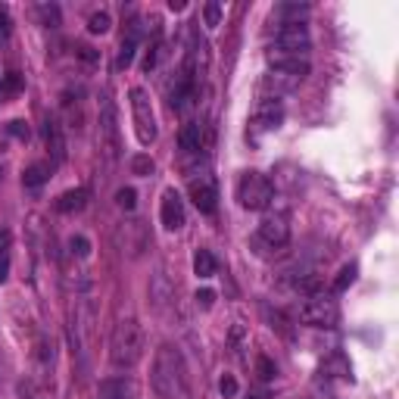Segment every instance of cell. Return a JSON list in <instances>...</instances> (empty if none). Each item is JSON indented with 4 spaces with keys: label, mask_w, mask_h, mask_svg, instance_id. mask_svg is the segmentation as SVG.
I'll use <instances>...</instances> for the list:
<instances>
[{
    "label": "cell",
    "mask_w": 399,
    "mask_h": 399,
    "mask_svg": "<svg viewBox=\"0 0 399 399\" xmlns=\"http://www.w3.org/2000/svg\"><path fill=\"white\" fill-rule=\"evenodd\" d=\"M150 384L156 390V396L162 399H175L184 387V362L181 353L175 347H159L153 359V374H150Z\"/></svg>",
    "instance_id": "7a4b0ae2"
},
{
    "label": "cell",
    "mask_w": 399,
    "mask_h": 399,
    "mask_svg": "<svg viewBox=\"0 0 399 399\" xmlns=\"http://www.w3.org/2000/svg\"><path fill=\"white\" fill-rule=\"evenodd\" d=\"M191 200H193V206H197L200 213L213 215L215 206H218V187H215L213 178H209V175L193 178V181H191Z\"/></svg>",
    "instance_id": "7c38bea8"
},
{
    "label": "cell",
    "mask_w": 399,
    "mask_h": 399,
    "mask_svg": "<svg viewBox=\"0 0 399 399\" xmlns=\"http://www.w3.org/2000/svg\"><path fill=\"white\" fill-rule=\"evenodd\" d=\"M137 41H140V35H137V28L131 26V28H128V35H125V38H122V44H119V57H116V66H119V69H128L131 62H135Z\"/></svg>",
    "instance_id": "ac0fdd59"
},
{
    "label": "cell",
    "mask_w": 399,
    "mask_h": 399,
    "mask_svg": "<svg viewBox=\"0 0 399 399\" xmlns=\"http://www.w3.org/2000/svg\"><path fill=\"white\" fill-rule=\"evenodd\" d=\"M10 135L19 140H28V125L26 122H10Z\"/></svg>",
    "instance_id": "e575fe53"
},
{
    "label": "cell",
    "mask_w": 399,
    "mask_h": 399,
    "mask_svg": "<svg viewBox=\"0 0 399 399\" xmlns=\"http://www.w3.org/2000/svg\"><path fill=\"white\" fill-rule=\"evenodd\" d=\"M218 390H222V396H237V378H234V374H222V381H218Z\"/></svg>",
    "instance_id": "1f68e13d"
},
{
    "label": "cell",
    "mask_w": 399,
    "mask_h": 399,
    "mask_svg": "<svg viewBox=\"0 0 399 399\" xmlns=\"http://www.w3.org/2000/svg\"><path fill=\"white\" fill-rule=\"evenodd\" d=\"M131 172H135V175H140V178H147V175L153 172V159H150V156H144V153L135 156V159H131Z\"/></svg>",
    "instance_id": "4dcf8cb0"
},
{
    "label": "cell",
    "mask_w": 399,
    "mask_h": 399,
    "mask_svg": "<svg viewBox=\"0 0 399 399\" xmlns=\"http://www.w3.org/2000/svg\"><path fill=\"white\" fill-rule=\"evenodd\" d=\"M22 91V75L19 72H6L4 82H0V97H6V94H19Z\"/></svg>",
    "instance_id": "d4e9b609"
},
{
    "label": "cell",
    "mask_w": 399,
    "mask_h": 399,
    "mask_svg": "<svg viewBox=\"0 0 399 399\" xmlns=\"http://www.w3.org/2000/svg\"><path fill=\"white\" fill-rule=\"evenodd\" d=\"M259 240L269 244L271 249H284L291 244V222L284 213H269L259 222Z\"/></svg>",
    "instance_id": "9c48e42d"
},
{
    "label": "cell",
    "mask_w": 399,
    "mask_h": 399,
    "mask_svg": "<svg viewBox=\"0 0 399 399\" xmlns=\"http://www.w3.org/2000/svg\"><path fill=\"white\" fill-rule=\"evenodd\" d=\"M193 300H197V306L209 309V306L215 303V293H213V291H197V296H193Z\"/></svg>",
    "instance_id": "836d02e7"
},
{
    "label": "cell",
    "mask_w": 399,
    "mask_h": 399,
    "mask_svg": "<svg viewBox=\"0 0 399 399\" xmlns=\"http://www.w3.org/2000/svg\"><path fill=\"white\" fill-rule=\"evenodd\" d=\"M169 10H172V13H181V10H184V0H172Z\"/></svg>",
    "instance_id": "ab89813d"
},
{
    "label": "cell",
    "mask_w": 399,
    "mask_h": 399,
    "mask_svg": "<svg viewBox=\"0 0 399 399\" xmlns=\"http://www.w3.org/2000/svg\"><path fill=\"white\" fill-rule=\"evenodd\" d=\"M281 122H284V106H281V100L278 97L259 100V106H256V113H253V125H256V128H259V131H275Z\"/></svg>",
    "instance_id": "4fadbf2b"
},
{
    "label": "cell",
    "mask_w": 399,
    "mask_h": 399,
    "mask_svg": "<svg viewBox=\"0 0 399 399\" xmlns=\"http://www.w3.org/2000/svg\"><path fill=\"white\" fill-rule=\"evenodd\" d=\"M78 57H82L84 62H97V60H100V57H97V50H94V47H88V44L78 47Z\"/></svg>",
    "instance_id": "d590c367"
},
{
    "label": "cell",
    "mask_w": 399,
    "mask_h": 399,
    "mask_svg": "<svg viewBox=\"0 0 399 399\" xmlns=\"http://www.w3.org/2000/svg\"><path fill=\"white\" fill-rule=\"evenodd\" d=\"M296 318H300L303 325H309V327H334V325H337V318H340V312H337V303H334V300L312 296V300H306L300 306Z\"/></svg>",
    "instance_id": "ba28073f"
},
{
    "label": "cell",
    "mask_w": 399,
    "mask_h": 399,
    "mask_svg": "<svg viewBox=\"0 0 399 399\" xmlns=\"http://www.w3.org/2000/svg\"><path fill=\"white\" fill-rule=\"evenodd\" d=\"M237 200L249 213L269 209V203L275 200V184H271V178L262 175V172H244L237 181Z\"/></svg>",
    "instance_id": "277c9868"
},
{
    "label": "cell",
    "mask_w": 399,
    "mask_h": 399,
    "mask_svg": "<svg viewBox=\"0 0 399 399\" xmlns=\"http://www.w3.org/2000/svg\"><path fill=\"white\" fill-rule=\"evenodd\" d=\"M203 137H206L203 122H187L181 128V135H178V147H181L184 153H200L203 150Z\"/></svg>",
    "instance_id": "e0dca14e"
},
{
    "label": "cell",
    "mask_w": 399,
    "mask_h": 399,
    "mask_svg": "<svg viewBox=\"0 0 399 399\" xmlns=\"http://www.w3.org/2000/svg\"><path fill=\"white\" fill-rule=\"evenodd\" d=\"M256 374H259V381H271L278 374V369H275V362H271L269 356H259L256 359Z\"/></svg>",
    "instance_id": "f1b7e54d"
},
{
    "label": "cell",
    "mask_w": 399,
    "mask_h": 399,
    "mask_svg": "<svg viewBox=\"0 0 399 399\" xmlns=\"http://www.w3.org/2000/svg\"><path fill=\"white\" fill-rule=\"evenodd\" d=\"M116 206L125 209V213H131V209L137 206V191L135 187H119V191H116Z\"/></svg>",
    "instance_id": "7402d4cb"
},
{
    "label": "cell",
    "mask_w": 399,
    "mask_h": 399,
    "mask_svg": "<svg viewBox=\"0 0 399 399\" xmlns=\"http://www.w3.org/2000/svg\"><path fill=\"white\" fill-rule=\"evenodd\" d=\"M278 13L287 16V22H303V16L309 13V6H306V4H284Z\"/></svg>",
    "instance_id": "83f0119b"
},
{
    "label": "cell",
    "mask_w": 399,
    "mask_h": 399,
    "mask_svg": "<svg viewBox=\"0 0 399 399\" xmlns=\"http://www.w3.org/2000/svg\"><path fill=\"white\" fill-rule=\"evenodd\" d=\"M13 31V19H10V13L4 10V6H0V41H4L6 35H10Z\"/></svg>",
    "instance_id": "d6a6232c"
},
{
    "label": "cell",
    "mask_w": 399,
    "mask_h": 399,
    "mask_svg": "<svg viewBox=\"0 0 399 399\" xmlns=\"http://www.w3.org/2000/svg\"><path fill=\"white\" fill-rule=\"evenodd\" d=\"M159 50H162V38L156 35V38H153V44H150V50L144 53V72L156 69V62H159Z\"/></svg>",
    "instance_id": "4316f807"
},
{
    "label": "cell",
    "mask_w": 399,
    "mask_h": 399,
    "mask_svg": "<svg viewBox=\"0 0 399 399\" xmlns=\"http://www.w3.org/2000/svg\"><path fill=\"white\" fill-rule=\"evenodd\" d=\"M128 100H131V116H135L137 140L144 147H150L153 140H156V116H153L150 94H147L144 88H131L128 91Z\"/></svg>",
    "instance_id": "52a82bcc"
},
{
    "label": "cell",
    "mask_w": 399,
    "mask_h": 399,
    "mask_svg": "<svg viewBox=\"0 0 399 399\" xmlns=\"http://www.w3.org/2000/svg\"><path fill=\"white\" fill-rule=\"evenodd\" d=\"M222 4H206L203 6V19H206V28H215L222 22Z\"/></svg>",
    "instance_id": "f546056e"
},
{
    "label": "cell",
    "mask_w": 399,
    "mask_h": 399,
    "mask_svg": "<svg viewBox=\"0 0 399 399\" xmlns=\"http://www.w3.org/2000/svg\"><path fill=\"white\" fill-rule=\"evenodd\" d=\"M91 200V191L88 187H72V191L60 193L57 197V213H82Z\"/></svg>",
    "instance_id": "2e32d148"
},
{
    "label": "cell",
    "mask_w": 399,
    "mask_h": 399,
    "mask_svg": "<svg viewBox=\"0 0 399 399\" xmlns=\"http://www.w3.org/2000/svg\"><path fill=\"white\" fill-rule=\"evenodd\" d=\"M6 247H10V231H0V256H6Z\"/></svg>",
    "instance_id": "74e56055"
},
{
    "label": "cell",
    "mask_w": 399,
    "mask_h": 399,
    "mask_svg": "<svg viewBox=\"0 0 399 399\" xmlns=\"http://www.w3.org/2000/svg\"><path fill=\"white\" fill-rule=\"evenodd\" d=\"M193 97H197V72H191V69L181 66V72H178L175 84L169 88V106L172 109H184Z\"/></svg>",
    "instance_id": "8fae6325"
},
{
    "label": "cell",
    "mask_w": 399,
    "mask_h": 399,
    "mask_svg": "<svg viewBox=\"0 0 399 399\" xmlns=\"http://www.w3.org/2000/svg\"><path fill=\"white\" fill-rule=\"evenodd\" d=\"M41 16L47 22H53V26H57V19H60V10L57 6H41Z\"/></svg>",
    "instance_id": "8d00e7d4"
},
{
    "label": "cell",
    "mask_w": 399,
    "mask_h": 399,
    "mask_svg": "<svg viewBox=\"0 0 399 399\" xmlns=\"http://www.w3.org/2000/svg\"><path fill=\"white\" fill-rule=\"evenodd\" d=\"M100 399H137V384L131 378H106L97 387Z\"/></svg>",
    "instance_id": "5bb4252c"
},
{
    "label": "cell",
    "mask_w": 399,
    "mask_h": 399,
    "mask_svg": "<svg viewBox=\"0 0 399 399\" xmlns=\"http://www.w3.org/2000/svg\"><path fill=\"white\" fill-rule=\"evenodd\" d=\"M353 281H356V265H343L337 271V278H334V293H343Z\"/></svg>",
    "instance_id": "cb8c5ba5"
},
{
    "label": "cell",
    "mask_w": 399,
    "mask_h": 399,
    "mask_svg": "<svg viewBox=\"0 0 399 399\" xmlns=\"http://www.w3.org/2000/svg\"><path fill=\"white\" fill-rule=\"evenodd\" d=\"M109 26H113V19H109V13H91V19H88V31L91 35H106Z\"/></svg>",
    "instance_id": "603a6c76"
},
{
    "label": "cell",
    "mask_w": 399,
    "mask_h": 399,
    "mask_svg": "<svg viewBox=\"0 0 399 399\" xmlns=\"http://www.w3.org/2000/svg\"><path fill=\"white\" fill-rule=\"evenodd\" d=\"M309 47H312V38H309L306 22H284L275 35V44H271V62L303 60L309 53Z\"/></svg>",
    "instance_id": "3957f363"
},
{
    "label": "cell",
    "mask_w": 399,
    "mask_h": 399,
    "mask_svg": "<svg viewBox=\"0 0 399 399\" xmlns=\"http://www.w3.org/2000/svg\"><path fill=\"white\" fill-rule=\"evenodd\" d=\"M184 200L178 197V191H169L162 193V203H159V222L166 231H181L184 228Z\"/></svg>",
    "instance_id": "30bf717a"
},
{
    "label": "cell",
    "mask_w": 399,
    "mask_h": 399,
    "mask_svg": "<svg viewBox=\"0 0 399 399\" xmlns=\"http://www.w3.org/2000/svg\"><path fill=\"white\" fill-rule=\"evenodd\" d=\"M322 374H325V378H343V381H349V378H353V369H349V362L340 353H334L322 365Z\"/></svg>",
    "instance_id": "ffe728a7"
},
{
    "label": "cell",
    "mask_w": 399,
    "mask_h": 399,
    "mask_svg": "<svg viewBox=\"0 0 399 399\" xmlns=\"http://www.w3.org/2000/svg\"><path fill=\"white\" fill-rule=\"evenodd\" d=\"M97 144H100V153H103L106 166H113L119 159V116H116V103L109 97L100 100V119H97Z\"/></svg>",
    "instance_id": "5b68a950"
},
{
    "label": "cell",
    "mask_w": 399,
    "mask_h": 399,
    "mask_svg": "<svg viewBox=\"0 0 399 399\" xmlns=\"http://www.w3.org/2000/svg\"><path fill=\"white\" fill-rule=\"evenodd\" d=\"M6 271H10V259H6V256H4V259H0V284H4V281H6Z\"/></svg>",
    "instance_id": "f35d334b"
},
{
    "label": "cell",
    "mask_w": 399,
    "mask_h": 399,
    "mask_svg": "<svg viewBox=\"0 0 399 399\" xmlns=\"http://www.w3.org/2000/svg\"><path fill=\"white\" fill-rule=\"evenodd\" d=\"M309 75V62L306 60H281V62H271L269 75H265V88L278 94H287L293 88H300Z\"/></svg>",
    "instance_id": "8992f818"
},
{
    "label": "cell",
    "mask_w": 399,
    "mask_h": 399,
    "mask_svg": "<svg viewBox=\"0 0 399 399\" xmlns=\"http://www.w3.org/2000/svg\"><path fill=\"white\" fill-rule=\"evenodd\" d=\"M215 269H218V262L209 249H197V253H193V275L197 278H213Z\"/></svg>",
    "instance_id": "44dd1931"
},
{
    "label": "cell",
    "mask_w": 399,
    "mask_h": 399,
    "mask_svg": "<svg viewBox=\"0 0 399 399\" xmlns=\"http://www.w3.org/2000/svg\"><path fill=\"white\" fill-rule=\"evenodd\" d=\"M50 162H31V166L26 169V175H22V184L28 187V191H35V187H41L47 178H50Z\"/></svg>",
    "instance_id": "d6986e66"
},
{
    "label": "cell",
    "mask_w": 399,
    "mask_h": 399,
    "mask_svg": "<svg viewBox=\"0 0 399 399\" xmlns=\"http://www.w3.org/2000/svg\"><path fill=\"white\" fill-rule=\"evenodd\" d=\"M140 359H144V327L135 318H122L109 337V362L122 371H131Z\"/></svg>",
    "instance_id": "6da1fadb"
},
{
    "label": "cell",
    "mask_w": 399,
    "mask_h": 399,
    "mask_svg": "<svg viewBox=\"0 0 399 399\" xmlns=\"http://www.w3.org/2000/svg\"><path fill=\"white\" fill-rule=\"evenodd\" d=\"M44 144H47V150H50L53 162L66 159V137H62V125L57 119H47L44 122Z\"/></svg>",
    "instance_id": "9a60e30c"
},
{
    "label": "cell",
    "mask_w": 399,
    "mask_h": 399,
    "mask_svg": "<svg viewBox=\"0 0 399 399\" xmlns=\"http://www.w3.org/2000/svg\"><path fill=\"white\" fill-rule=\"evenodd\" d=\"M69 249H72V256H78V259H88L91 256V240L84 237V234H75V237L69 240Z\"/></svg>",
    "instance_id": "484cf974"
}]
</instances>
